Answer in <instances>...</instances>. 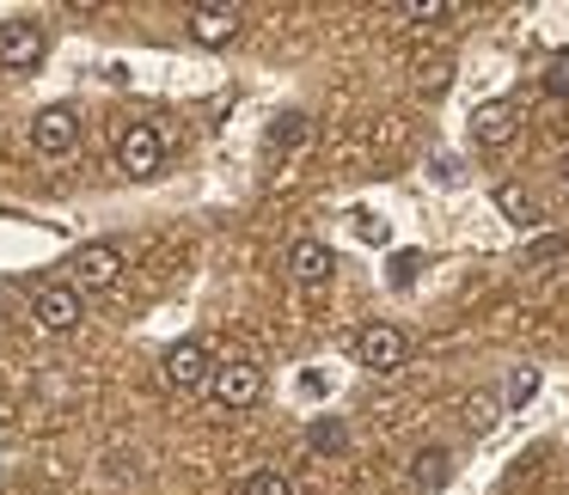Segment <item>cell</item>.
Masks as SVG:
<instances>
[{"label": "cell", "mask_w": 569, "mask_h": 495, "mask_svg": "<svg viewBox=\"0 0 569 495\" xmlns=\"http://www.w3.org/2000/svg\"><path fill=\"white\" fill-rule=\"evenodd\" d=\"M209 373H214V355H209V343H202V336H184V343H172V348H166V361H160L166 392H178V397L209 392Z\"/></svg>", "instance_id": "obj_1"}, {"label": "cell", "mask_w": 569, "mask_h": 495, "mask_svg": "<svg viewBox=\"0 0 569 495\" xmlns=\"http://www.w3.org/2000/svg\"><path fill=\"white\" fill-rule=\"evenodd\" d=\"M31 319H38V331L68 336V331H80V319H87V294H80L74 282H43L38 294H31Z\"/></svg>", "instance_id": "obj_2"}, {"label": "cell", "mask_w": 569, "mask_h": 495, "mask_svg": "<svg viewBox=\"0 0 569 495\" xmlns=\"http://www.w3.org/2000/svg\"><path fill=\"white\" fill-rule=\"evenodd\" d=\"M166 165V135L153 123H123L117 135V172L123 178H153Z\"/></svg>", "instance_id": "obj_3"}, {"label": "cell", "mask_w": 569, "mask_h": 495, "mask_svg": "<svg viewBox=\"0 0 569 495\" xmlns=\"http://www.w3.org/2000/svg\"><path fill=\"white\" fill-rule=\"evenodd\" d=\"M43 55H50L43 26H31V19H7L0 26V68L7 74H31V68H43Z\"/></svg>", "instance_id": "obj_4"}, {"label": "cell", "mask_w": 569, "mask_h": 495, "mask_svg": "<svg viewBox=\"0 0 569 495\" xmlns=\"http://www.w3.org/2000/svg\"><path fill=\"white\" fill-rule=\"evenodd\" d=\"M209 392L221 410H251L263 397V367L258 361H221V367L209 373Z\"/></svg>", "instance_id": "obj_5"}, {"label": "cell", "mask_w": 569, "mask_h": 495, "mask_svg": "<svg viewBox=\"0 0 569 495\" xmlns=\"http://www.w3.org/2000/svg\"><path fill=\"white\" fill-rule=\"evenodd\" d=\"M74 141H80L74 104H43V111L31 117V148H38L43 160H62V153H74Z\"/></svg>", "instance_id": "obj_6"}, {"label": "cell", "mask_w": 569, "mask_h": 495, "mask_svg": "<svg viewBox=\"0 0 569 495\" xmlns=\"http://www.w3.org/2000/svg\"><path fill=\"white\" fill-rule=\"evenodd\" d=\"M68 270H74L80 294H104V287L123 275V251H117L111 239H99V245H80L74 257H68Z\"/></svg>", "instance_id": "obj_7"}, {"label": "cell", "mask_w": 569, "mask_h": 495, "mask_svg": "<svg viewBox=\"0 0 569 495\" xmlns=\"http://www.w3.org/2000/svg\"><path fill=\"white\" fill-rule=\"evenodd\" d=\"M410 355V336L398 331V324H368V331L356 336V361L368 373H398Z\"/></svg>", "instance_id": "obj_8"}, {"label": "cell", "mask_w": 569, "mask_h": 495, "mask_svg": "<svg viewBox=\"0 0 569 495\" xmlns=\"http://www.w3.org/2000/svg\"><path fill=\"white\" fill-rule=\"evenodd\" d=\"M239 31H246V13L227 7V0H202V7H190V38H197L202 50H227Z\"/></svg>", "instance_id": "obj_9"}, {"label": "cell", "mask_w": 569, "mask_h": 495, "mask_svg": "<svg viewBox=\"0 0 569 495\" xmlns=\"http://www.w3.org/2000/svg\"><path fill=\"white\" fill-rule=\"evenodd\" d=\"M515 129H520V111L508 99H490V104L471 111V141H478V148H508Z\"/></svg>", "instance_id": "obj_10"}, {"label": "cell", "mask_w": 569, "mask_h": 495, "mask_svg": "<svg viewBox=\"0 0 569 495\" xmlns=\"http://www.w3.org/2000/svg\"><path fill=\"white\" fill-rule=\"evenodd\" d=\"M288 275H295L300 287H325L337 275V251L319 245V239H300V245L288 251Z\"/></svg>", "instance_id": "obj_11"}, {"label": "cell", "mask_w": 569, "mask_h": 495, "mask_svg": "<svg viewBox=\"0 0 569 495\" xmlns=\"http://www.w3.org/2000/svg\"><path fill=\"white\" fill-rule=\"evenodd\" d=\"M447 477H453V453H447V446H422V453L410 458V483H417L422 495H441Z\"/></svg>", "instance_id": "obj_12"}, {"label": "cell", "mask_w": 569, "mask_h": 495, "mask_svg": "<svg viewBox=\"0 0 569 495\" xmlns=\"http://www.w3.org/2000/svg\"><path fill=\"white\" fill-rule=\"evenodd\" d=\"M307 135H312L307 117H300V111H282V117L270 123V135H263V148H270L276 160H282V153H300V148H307Z\"/></svg>", "instance_id": "obj_13"}, {"label": "cell", "mask_w": 569, "mask_h": 495, "mask_svg": "<svg viewBox=\"0 0 569 495\" xmlns=\"http://www.w3.org/2000/svg\"><path fill=\"white\" fill-rule=\"evenodd\" d=\"M496 214L515 221V226H532V221H539V202H532L520 184H496Z\"/></svg>", "instance_id": "obj_14"}, {"label": "cell", "mask_w": 569, "mask_h": 495, "mask_svg": "<svg viewBox=\"0 0 569 495\" xmlns=\"http://www.w3.org/2000/svg\"><path fill=\"white\" fill-rule=\"evenodd\" d=\"M307 441H312V453H325V458H331V453H343V446H349V428H343L337 416H319V422L307 428Z\"/></svg>", "instance_id": "obj_15"}, {"label": "cell", "mask_w": 569, "mask_h": 495, "mask_svg": "<svg viewBox=\"0 0 569 495\" xmlns=\"http://www.w3.org/2000/svg\"><path fill=\"white\" fill-rule=\"evenodd\" d=\"M447 13H453L447 0H405V7H398V19H410V26H441Z\"/></svg>", "instance_id": "obj_16"}, {"label": "cell", "mask_w": 569, "mask_h": 495, "mask_svg": "<svg viewBox=\"0 0 569 495\" xmlns=\"http://www.w3.org/2000/svg\"><path fill=\"white\" fill-rule=\"evenodd\" d=\"M422 275V251H392V263H386V282L392 287H410Z\"/></svg>", "instance_id": "obj_17"}, {"label": "cell", "mask_w": 569, "mask_h": 495, "mask_svg": "<svg viewBox=\"0 0 569 495\" xmlns=\"http://www.w3.org/2000/svg\"><path fill=\"white\" fill-rule=\"evenodd\" d=\"M532 397H539V367H515V380H508V410H527Z\"/></svg>", "instance_id": "obj_18"}, {"label": "cell", "mask_w": 569, "mask_h": 495, "mask_svg": "<svg viewBox=\"0 0 569 495\" xmlns=\"http://www.w3.org/2000/svg\"><path fill=\"white\" fill-rule=\"evenodd\" d=\"M239 495H295V483H288L282 471H251Z\"/></svg>", "instance_id": "obj_19"}, {"label": "cell", "mask_w": 569, "mask_h": 495, "mask_svg": "<svg viewBox=\"0 0 569 495\" xmlns=\"http://www.w3.org/2000/svg\"><path fill=\"white\" fill-rule=\"evenodd\" d=\"M349 221H356V233L368 239V245H386V239H392V226H386L380 214H368V209H356V214H349Z\"/></svg>", "instance_id": "obj_20"}, {"label": "cell", "mask_w": 569, "mask_h": 495, "mask_svg": "<svg viewBox=\"0 0 569 495\" xmlns=\"http://www.w3.org/2000/svg\"><path fill=\"white\" fill-rule=\"evenodd\" d=\"M563 251H569V239H563V233L532 239V245H527V263H551V257H563Z\"/></svg>", "instance_id": "obj_21"}, {"label": "cell", "mask_w": 569, "mask_h": 495, "mask_svg": "<svg viewBox=\"0 0 569 495\" xmlns=\"http://www.w3.org/2000/svg\"><path fill=\"white\" fill-rule=\"evenodd\" d=\"M429 172H435V178H441V184H459V178H466V172H459V160H447V153H441V160H435V165H429Z\"/></svg>", "instance_id": "obj_22"}, {"label": "cell", "mask_w": 569, "mask_h": 495, "mask_svg": "<svg viewBox=\"0 0 569 495\" xmlns=\"http://www.w3.org/2000/svg\"><path fill=\"white\" fill-rule=\"evenodd\" d=\"M545 92H557V99H569V68H551V74H545Z\"/></svg>", "instance_id": "obj_23"}, {"label": "cell", "mask_w": 569, "mask_h": 495, "mask_svg": "<svg viewBox=\"0 0 569 495\" xmlns=\"http://www.w3.org/2000/svg\"><path fill=\"white\" fill-rule=\"evenodd\" d=\"M325 385H331L325 373H307V380H300V392H307V397H325Z\"/></svg>", "instance_id": "obj_24"}, {"label": "cell", "mask_w": 569, "mask_h": 495, "mask_svg": "<svg viewBox=\"0 0 569 495\" xmlns=\"http://www.w3.org/2000/svg\"><path fill=\"white\" fill-rule=\"evenodd\" d=\"M563 178H569V153H563Z\"/></svg>", "instance_id": "obj_25"}, {"label": "cell", "mask_w": 569, "mask_h": 495, "mask_svg": "<svg viewBox=\"0 0 569 495\" xmlns=\"http://www.w3.org/2000/svg\"><path fill=\"white\" fill-rule=\"evenodd\" d=\"M0 319H7V300H0Z\"/></svg>", "instance_id": "obj_26"}]
</instances>
